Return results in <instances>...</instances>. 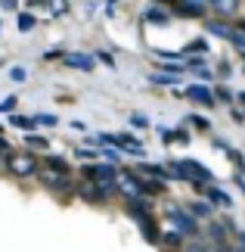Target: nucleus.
Here are the masks:
<instances>
[{
  "label": "nucleus",
  "mask_w": 245,
  "mask_h": 252,
  "mask_svg": "<svg viewBox=\"0 0 245 252\" xmlns=\"http://www.w3.org/2000/svg\"><path fill=\"white\" fill-rule=\"evenodd\" d=\"M6 168H9V174H16V178H31V174H37L41 165H37V159L31 153H9Z\"/></svg>",
  "instance_id": "nucleus-1"
},
{
  "label": "nucleus",
  "mask_w": 245,
  "mask_h": 252,
  "mask_svg": "<svg viewBox=\"0 0 245 252\" xmlns=\"http://www.w3.org/2000/svg\"><path fill=\"white\" fill-rule=\"evenodd\" d=\"M168 218H171V224H174V230L177 234H195L199 230V224H195V218H190L183 209H177V206H168Z\"/></svg>",
  "instance_id": "nucleus-2"
},
{
  "label": "nucleus",
  "mask_w": 245,
  "mask_h": 252,
  "mask_svg": "<svg viewBox=\"0 0 245 252\" xmlns=\"http://www.w3.org/2000/svg\"><path fill=\"white\" fill-rule=\"evenodd\" d=\"M208 9H211V0H180L177 3V13L190 19H202Z\"/></svg>",
  "instance_id": "nucleus-3"
},
{
  "label": "nucleus",
  "mask_w": 245,
  "mask_h": 252,
  "mask_svg": "<svg viewBox=\"0 0 245 252\" xmlns=\"http://www.w3.org/2000/svg\"><path fill=\"white\" fill-rule=\"evenodd\" d=\"M118 187L124 190L127 199H140V196H146V193H143V184L136 181L134 174H118Z\"/></svg>",
  "instance_id": "nucleus-4"
},
{
  "label": "nucleus",
  "mask_w": 245,
  "mask_h": 252,
  "mask_svg": "<svg viewBox=\"0 0 245 252\" xmlns=\"http://www.w3.org/2000/svg\"><path fill=\"white\" fill-rule=\"evenodd\" d=\"M186 96H190L192 103H202V106H214V103H218V100H214V94L205 84H190V87H186Z\"/></svg>",
  "instance_id": "nucleus-5"
},
{
  "label": "nucleus",
  "mask_w": 245,
  "mask_h": 252,
  "mask_svg": "<svg viewBox=\"0 0 245 252\" xmlns=\"http://www.w3.org/2000/svg\"><path fill=\"white\" fill-rule=\"evenodd\" d=\"M78 196H84L87 202H106L103 187H100L96 181H90V178H87V184H81V187H78Z\"/></svg>",
  "instance_id": "nucleus-6"
},
{
  "label": "nucleus",
  "mask_w": 245,
  "mask_h": 252,
  "mask_svg": "<svg viewBox=\"0 0 245 252\" xmlns=\"http://www.w3.org/2000/svg\"><path fill=\"white\" fill-rule=\"evenodd\" d=\"M50 190H59V193H68L72 190V181H68V174H62V171H56V174H44L41 178Z\"/></svg>",
  "instance_id": "nucleus-7"
},
{
  "label": "nucleus",
  "mask_w": 245,
  "mask_h": 252,
  "mask_svg": "<svg viewBox=\"0 0 245 252\" xmlns=\"http://www.w3.org/2000/svg\"><path fill=\"white\" fill-rule=\"evenodd\" d=\"M65 65H72V69H84V72H90V69H93V60H90V56H84V53H68V56H65Z\"/></svg>",
  "instance_id": "nucleus-8"
},
{
  "label": "nucleus",
  "mask_w": 245,
  "mask_h": 252,
  "mask_svg": "<svg viewBox=\"0 0 245 252\" xmlns=\"http://www.w3.org/2000/svg\"><path fill=\"white\" fill-rule=\"evenodd\" d=\"M211 9L218 16H233L239 9V0H211Z\"/></svg>",
  "instance_id": "nucleus-9"
},
{
  "label": "nucleus",
  "mask_w": 245,
  "mask_h": 252,
  "mask_svg": "<svg viewBox=\"0 0 245 252\" xmlns=\"http://www.w3.org/2000/svg\"><path fill=\"white\" fill-rule=\"evenodd\" d=\"M140 230H143V237L149 240V243H155V240H159V227H155V221H152V215H146V218H140Z\"/></svg>",
  "instance_id": "nucleus-10"
},
{
  "label": "nucleus",
  "mask_w": 245,
  "mask_h": 252,
  "mask_svg": "<svg viewBox=\"0 0 245 252\" xmlns=\"http://www.w3.org/2000/svg\"><path fill=\"white\" fill-rule=\"evenodd\" d=\"M146 174H152V178H159V181H171V178H177V174H168L162 165H143Z\"/></svg>",
  "instance_id": "nucleus-11"
},
{
  "label": "nucleus",
  "mask_w": 245,
  "mask_h": 252,
  "mask_svg": "<svg viewBox=\"0 0 245 252\" xmlns=\"http://www.w3.org/2000/svg\"><path fill=\"white\" fill-rule=\"evenodd\" d=\"M149 78H152L155 84H174V87H177V81H180V75H171V72H162V75H149Z\"/></svg>",
  "instance_id": "nucleus-12"
},
{
  "label": "nucleus",
  "mask_w": 245,
  "mask_h": 252,
  "mask_svg": "<svg viewBox=\"0 0 245 252\" xmlns=\"http://www.w3.org/2000/svg\"><path fill=\"white\" fill-rule=\"evenodd\" d=\"M9 125H16V128H22V131H31V128H34V119H25V115H13V119H9Z\"/></svg>",
  "instance_id": "nucleus-13"
},
{
  "label": "nucleus",
  "mask_w": 245,
  "mask_h": 252,
  "mask_svg": "<svg viewBox=\"0 0 245 252\" xmlns=\"http://www.w3.org/2000/svg\"><path fill=\"white\" fill-rule=\"evenodd\" d=\"M208 196H211V202H218V206H230V196H227V193H223V190H208Z\"/></svg>",
  "instance_id": "nucleus-14"
},
{
  "label": "nucleus",
  "mask_w": 245,
  "mask_h": 252,
  "mask_svg": "<svg viewBox=\"0 0 245 252\" xmlns=\"http://www.w3.org/2000/svg\"><path fill=\"white\" fill-rule=\"evenodd\" d=\"M205 50H208V41H192V44L186 47L183 53H190V56H195V53H205Z\"/></svg>",
  "instance_id": "nucleus-15"
},
{
  "label": "nucleus",
  "mask_w": 245,
  "mask_h": 252,
  "mask_svg": "<svg viewBox=\"0 0 245 252\" xmlns=\"http://www.w3.org/2000/svg\"><path fill=\"white\" fill-rule=\"evenodd\" d=\"M31 28H34V16L22 13V16H19V32H31Z\"/></svg>",
  "instance_id": "nucleus-16"
},
{
  "label": "nucleus",
  "mask_w": 245,
  "mask_h": 252,
  "mask_svg": "<svg viewBox=\"0 0 245 252\" xmlns=\"http://www.w3.org/2000/svg\"><path fill=\"white\" fill-rule=\"evenodd\" d=\"M208 32H211V34H218V37H230V34H233L230 28H223L220 22H211V25H208Z\"/></svg>",
  "instance_id": "nucleus-17"
},
{
  "label": "nucleus",
  "mask_w": 245,
  "mask_h": 252,
  "mask_svg": "<svg viewBox=\"0 0 245 252\" xmlns=\"http://www.w3.org/2000/svg\"><path fill=\"white\" fill-rule=\"evenodd\" d=\"M186 122H190L192 128H199V131H208V125H211L208 119H199V115H190V119H186Z\"/></svg>",
  "instance_id": "nucleus-18"
},
{
  "label": "nucleus",
  "mask_w": 245,
  "mask_h": 252,
  "mask_svg": "<svg viewBox=\"0 0 245 252\" xmlns=\"http://www.w3.org/2000/svg\"><path fill=\"white\" fill-rule=\"evenodd\" d=\"M192 215H195V218H208V215H211V209L205 206V202H195V206H192Z\"/></svg>",
  "instance_id": "nucleus-19"
},
{
  "label": "nucleus",
  "mask_w": 245,
  "mask_h": 252,
  "mask_svg": "<svg viewBox=\"0 0 245 252\" xmlns=\"http://www.w3.org/2000/svg\"><path fill=\"white\" fill-rule=\"evenodd\" d=\"M146 19H149V22H168V16H164L162 9H149V13H146Z\"/></svg>",
  "instance_id": "nucleus-20"
},
{
  "label": "nucleus",
  "mask_w": 245,
  "mask_h": 252,
  "mask_svg": "<svg viewBox=\"0 0 245 252\" xmlns=\"http://www.w3.org/2000/svg\"><path fill=\"white\" fill-rule=\"evenodd\" d=\"M162 243H164V246H171V249H174V246L180 249V234H177V230H174V234H168V237L162 240Z\"/></svg>",
  "instance_id": "nucleus-21"
},
{
  "label": "nucleus",
  "mask_w": 245,
  "mask_h": 252,
  "mask_svg": "<svg viewBox=\"0 0 245 252\" xmlns=\"http://www.w3.org/2000/svg\"><path fill=\"white\" fill-rule=\"evenodd\" d=\"M16 109V96H6V100H0V112H13Z\"/></svg>",
  "instance_id": "nucleus-22"
},
{
  "label": "nucleus",
  "mask_w": 245,
  "mask_h": 252,
  "mask_svg": "<svg viewBox=\"0 0 245 252\" xmlns=\"http://www.w3.org/2000/svg\"><path fill=\"white\" fill-rule=\"evenodd\" d=\"M25 143H28V147H37V150H44V147H47V140H44V137H34V134H28V140H25Z\"/></svg>",
  "instance_id": "nucleus-23"
},
{
  "label": "nucleus",
  "mask_w": 245,
  "mask_h": 252,
  "mask_svg": "<svg viewBox=\"0 0 245 252\" xmlns=\"http://www.w3.org/2000/svg\"><path fill=\"white\" fill-rule=\"evenodd\" d=\"M47 165H50V168H56V171H62V174H68V165H65L62 159H50Z\"/></svg>",
  "instance_id": "nucleus-24"
},
{
  "label": "nucleus",
  "mask_w": 245,
  "mask_h": 252,
  "mask_svg": "<svg viewBox=\"0 0 245 252\" xmlns=\"http://www.w3.org/2000/svg\"><path fill=\"white\" fill-rule=\"evenodd\" d=\"M9 78H13V81H25L28 75H25V69H22V65H16V69L9 72Z\"/></svg>",
  "instance_id": "nucleus-25"
},
{
  "label": "nucleus",
  "mask_w": 245,
  "mask_h": 252,
  "mask_svg": "<svg viewBox=\"0 0 245 252\" xmlns=\"http://www.w3.org/2000/svg\"><path fill=\"white\" fill-rule=\"evenodd\" d=\"M214 96H218V100H227V103L233 100V94L227 91V87H220V91H218V94H214Z\"/></svg>",
  "instance_id": "nucleus-26"
},
{
  "label": "nucleus",
  "mask_w": 245,
  "mask_h": 252,
  "mask_svg": "<svg viewBox=\"0 0 245 252\" xmlns=\"http://www.w3.org/2000/svg\"><path fill=\"white\" fill-rule=\"evenodd\" d=\"M34 122H41V125H56V115H37Z\"/></svg>",
  "instance_id": "nucleus-27"
},
{
  "label": "nucleus",
  "mask_w": 245,
  "mask_h": 252,
  "mask_svg": "<svg viewBox=\"0 0 245 252\" xmlns=\"http://www.w3.org/2000/svg\"><path fill=\"white\" fill-rule=\"evenodd\" d=\"M195 75H199L202 81H208V78H211V72H208V69H202V65H195Z\"/></svg>",
  "instance_id": "nucleus-28"
},
{
  "label": "nucleus",
  "mask_w": 245,
  "mask_h": 252,
  "mask_svg": "<svg viewBox=\"0 0 245 252\" xmlns=\"http://www.w3.org/2000/svg\"><path fill=\"white\" fill-rule=\"evenodd\" d=\"M96 150H78V159H93Z\"/></svg>",
  "instance_id": "nucleus-29"
},
{
  "label": "nucleus",
  "mask_w": 245,
  "mask_h": 252,
  "mask_svg": "<svg viewBox=\"0 0 245 252\" xmlns=\"http://www.w3.org/2000/svg\"><path fill=\"white\" fill-rule=\"evenodd\" d=\"M103 156L109 159V162H118V153H115V150H103Z\"/></svg>",
  "instance_id": "nucleus-30"
},
{
  "label": "nucleus",
  "mask_w": 245,
  "mask_h": 252,
  "mask_svg": "<svg viewBox=\"0 0 245 252\" xmlns=\"http://www.w3.org/2000/svg\"><path fill=\"white\" fill-rule=\"evenodd\" d=\"M16 3H19V0H0V6H3V9H16Z\"/></svg>",
  "instance_id": "nucleus-31"
},
{
  "label": "nucleus",
  "mask_w": 245,
  "mask_h": 252,
  "mask_svg": "<svg viewBox=\"0 0 245 252\" xmlns=\"http://www.w3.org/2000/svg\"><path fill=\"white\" fill-rule=\"evenodd\" d=\"M183 252H208V249H205V246H186Z\"/></svg>",
  "instance_id": "nucleus-32"
},
{
  "label": "nucleus",
  "mask_w": 245,
  "mask_h": 252,
  "mask_svg": "<svg viewBox=\"0 0 245 252\" xmlns=\"http://www.w3.org/2000/svg\"><path fill=\"white\" fill-rule=\"evenodd\" d=\"M9 150V143H6V137H0V153H6Z\"/></svg>",
  "instance_id": "nucleus-33"
},
{
  "label": "nucleus",
  "mask_w": 245,
  "mask_h": 252,
  "mask_svg": "<svg viewBox=\"0 0 245 252\" xmlns=\"http://www.w3.org/2000/svg\"><path fill=\"white\" fill-rule=\"evenodd\" d=\"M239 252H245V234H239Z\"/></svg>",
  "instance_id": "nucleus-34"
},
{
  "label": "nucleus",
  "mask_w": 245,
  "mask_h": 252,
  "mask_svg": "<svg viewBox=\"0 0 245 252\" xmlns=\"http://www.w3.org/2000/svg\"><path fill=\"white\" fill-rule=\"evenodd\" d=\"M239 100H242V103H245V94H239Z\"/></svg>",
  "instance_id": "nucleus-35"
}]
</instances>
